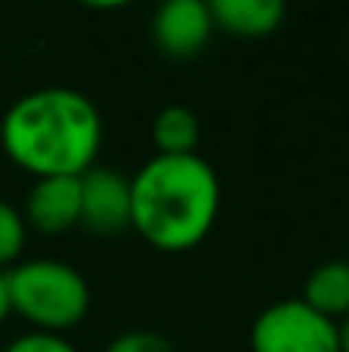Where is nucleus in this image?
<instances>
[{"label": "nucleus", "instance_id": "nucleus-1", "mask_svg": "<svg viewBox=\"0 0 349 352\" xmlns=\"http://www.w3.org/2000/svg\"><path fill=\"white\" fill-rule=\"evenodd\" d=\"M102 115L71 87H43L19 96L0 118V148L34 179L80 176L96 164Z\"/></svg>", "mask_w": 349, "mask_h": 352}, {"label": "nucleus", "instance_id": "nucleus-2", "mask_svg": "<svg viewBox=\"0 0 349 352\" xmlns=\"http://www.w3.org/2000/svg\"><path fill=\"white\" fill-rule=\"evenodd\" d=\"M220 176L201 155H155L130 176V229L161 254H185L220 217Z\"/></svg>", "mask_w": 349, "mask_h": 352}, {"label": "nucleus", "instance_id": "nucleus-3", "mask_svg": "<svg viewBox=\"0 0 349 352\" xmlns=\"http://www.w3.org/2000/svg\"><path fill=\"white\" fill-rule=\"evenodd\" d=\"M10 312L34 331L65 334L90 312V287L74 266L62 260H25L6 269Z\"/></svg>", "mask_w": 349, "mask_h": 352}, {"label": "nucleus", "instance_id": "nucleus-4", "mask_svg": "<svg viewBox=\"0 0 349 352\" xmlns=\"http://www.w3.org/2000/svg\"><path fill=\"white\" fill-rule=\"evenodd\" d=\"M251 352H340L337 322L309 309L300 297L278 300L251 324Z\"/></svg>", "mask_w": 349, "mask_h": 352}, {"label": "nucleus", "instance_id": "nucleus-5", "mask_svg": "<svg viewBox=\"0 0 349 352\" xmlns=\"http://www.w3.org/2000/svg\"><path fill=\"white\" fill-rule=\"evenodd\" d=\"M80 226L96 235L130 229V176L115 167L93 164L80 173Z\"/></svg>", "mask_w": 349, "mask_h": 352}, {"label": "nucleus", "instance_id": "nucleus-6", "mask_svg": "<svg viewBox=\"0 0 349 352\" xmlns=\"http://www.w3.org/2000/svg\"><path fill=\"white\" fill-rule=\"evenodd\" d=\"M210 3L201 0H167L152 16V37L170 59H192L210 43L214 34Z\"/></svg>", "mask_w": 349, "mask_h": 352}, {"label": "nucleus", "instance_id": "nucleus-7", "mask_svg": "<svg viewBox=\"0 0 349 352\" xmlns=\"http://www.w3.org/2000/svg\"><path fill=\"white\" fill-rule=\"evenodd\" d=\"M28 229L41 235H65L80 226V176L34 179L22 210Z\"/></svg>", "mask_w": 349, "mask_h": 352}, {"label": "nucleus", "instance_id": "nucleus-8", "mask_svg": "<svg viewBox=\"0 0 349 352\" xmlns=\"http://www.w3.org/2000/svg\"><path fill=\"white\" fill-rule=\"evenodd\" d=\"M282 0H214L210 16L214 28H223L235 37H266L284 22Z\"/></svg>", "mask_w": 349, "mask_h": 352}, {"label": "nucleus", "instance_id": "nucleus-9", "mask_svg": "<svg viewBox=\"0 0 349 352\" xmlns=\"http://www.w3.org/2000/svg\"><path fill=\"white\" fill-rule=\"evenodd\" d=\"M303 303L331 322L349 316V260H328L309 272L303 285Z\"/></svg>", "mask_w": 349, "mask_h": 352}, {"label": "nucleus", "instance_id": "nucleus-10", "mask_svg": "<svg viewBox=\"0 0 349 352\" xmlns=\"http://www.w3.org/2000/svg\"><path fill=\"white\" fill-rule=\"evenodd\" d=\"M152 142L158 155L167 158H183V155H198L201 142V121L185 105H167L152 121Z\"/></svg>", "mask_w": 349, "mask_h": 352}, {"label": "nucleus", "instance_id": "nucleus-11", "mask_svg": "<svg viewBox=\"0 0 349 352\" xmlns=\"http://www.w3.org/2000/svg\"><path fill=\"white\" fill-rule=\"evenodd\" d=\"M25 238H28V223H25L22 210L0 198V269L3 272L16 266V260L22 256Z\"/></svg>", "mask_w": 349, "mask_h": 352}, {"label": "nucleus", "instance_id": "nucleus-12", "mask_svg": "<svg viewBox=\"0 0 349 352\" xmlns=\"http://www.w3.org/2000/svg\"><path fill=\"white\" fill-rule=\"evenodd\" d=\"M105 352H173V343L158 331H124L105 346Z\"/></svg>", "mask_w": 349, "mask_h": 352}, {"label": "nucleus", "instance_id": "nucleus-13", "mask_svg": "<svg viewBox=\"0 0 349 352\" xmlns=\"http://www.w3.org/2000/svg\"><path fill=\"white\" fill-rule=\"evenodd\" d=\"M3 352H78L62 334H47V331H28L16 340L6 343Z\"/></svg>", "mask_w": 349, "mask_h": 352}, {"label": "nucleus", "instance_id": "nucleus-14", "mask_svg": "<svg viewBox=\"0 0 349 352\" xmlns=\"http://www.w3.org/2000/svg\"><path fill=\"white\" fill-rule=\"evenodd\" d=\"M10 316V294H6V272L0 269V324Z\"/></svg>", "mask_w": 349, "mask_h": 352}, {"label": "nucleus", "instance_id": "nucleus-15", "mask_svg": "<svg viewBox=\"0 0 349 352\" xmlns=\"http://www.w3.org/2000/svg\"><path fill=\"white\" fill-rule=\"evenodd\" d=\"M337 334H340V352H349V316L344 322H337Z\"/></svg>", "mask_w": 349, "mask_h": 352}, {"label": "nucleus", "instance_id": "nucleus-16", "mask_svg": "<svg viewBox=\"0 0 349 352\" xmlns=\"http://www.w3.org/2000/svg\"><path fill=\"white\" fill-rule=\"evenodd\" d=\"M346 260H349V254H346Z\"/></svg>", "mask_w": 349, "mask_h": 352}]
</instances>
